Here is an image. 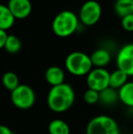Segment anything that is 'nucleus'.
I'll use <instances>...</instances> for the list:
<instances>
[{
	"mask_svg": "<svg viewBox=\"0 0 133 134\" xmlns=\"http://www.w3.org/2000/svg\"><path fill=\"white\" fill-rule=\"evenodd\" d=\"M110 73L106 69L94 68L87 75V85L90 90L101 92L109 87Z\"/></svg>",
	"mask_w": 133,
	"mask_h": 134,
	"instance_id": "obj_7",
	"label": "nucleus"
},
{
	"mask_svg": "<svg viewBox=\"0 0 133 134\" xmlns=\"http://www.w3.org/2000/svg\"><path fill=\"white\" fill-rule=\"evenodd\" d=\"M129 76L122 70L117 69L109 75V87L119 90L128 82Z\"/></svg>",
	"mask_w": 133,
	"mask_h": 134,
	"instance_id": "obj_14",
	"label": "nucleus"
},
{
	"mask_svg": "<svg viewBox=\"0 0 133 134\" xmlns=\"http://www.w3.org/2000/svg\"><path fill=\"white\" fill-rule=\"evenodd\" d=\"M114 10L121 18L133 14V0H116Z\"/></svg>",
	"mask_w": 133,
	"mask_h": 134,
	"instance_id": "obj_16",
	"label": "nucleus"
},
{
	"mask_svg": "<svg viewBox=\"0 0 133 134\" xmlns=\"http://www.w3.org/2000/svg\"><path fill=\"white\" fill-rule=\"evenodd\" d=\"M130 134H131V133H130Z\"/></svg>",
	"mask_w": 133,
	"mask_h": 134,
	"instance_id": "obj_24",
	"label": "nucleus"
},
{
	"mask_svg": "<svg viewBox=\"0 0 133 134\" xmlns=\"http://www.w3.org/2000/svg\"><path fill=\"white\" fill-rule=\"evenodd\" d=\"M102 14L100 4L96 0H88L79 10V21L85 26H93L100 21Z\"/></svg>",
	"mask_w": 133,
	"mask_h": 134,
	"instance_id": "obj_6",
	"label": "nucleus"
},
{
	"mask_svg": "<svg viewBox=\"0 0 133 134\" xmlns=\"http://www.w3.org/2000/svg\"><path fill=\"white\" fill-rule=\"evenodd\" d=\"M11 102L19 109H28L36 102V93L30 86L20 84L16 90L11 91Z\"/></svg>",
	"mask_w": 133,
	"mask_h": 134,
	"instance_id": "obj_5",
	"label": "nucleus"
},
{
	"mask_svg": "<svg viewBox=\"0 0 133 134\" xmlns=\"http://www.w3.org/2000/svg\"><path fill=\"white\" fill-rule=\"evenodd\" d=\"M83 99L87 104L94 105L100 102V92L88 88L83 95Z\"/></svg>",
	"mask_w": 133,
	"mask_h": 134,
	"instance_id": "obj_20",
	"label": "nucleus"
},
{
	"mask_svg": "<svg viewBox=\"0 0 133 134\" xmlns=\"http://www.w3.org/2000/svg\"><path fill=\"white\" fill-rule=\"evenodd\" d=\"M7 36L8 35L7 34V31L0 29V49L4 48V47H5V43L7 41Z\"/></svg>",
	"mask_w": 133,
	"mask_h": 134,
	"instance_id": "obj_22",
	"label": "nucleus"
},
{
	"mask_svg": "<svg viewBox=\"0 0 133 134\" xmlns=\"http://www.w3.org/2000/svg\"><path fill=\"white\" fill-rule=\"evenodd\" d=\"M79 25V18L73 11L63 10L54 18L52 30L59 37H67L73 35Z\"/></svg>",
	"mask_w": 133,
	"mask_h": 134,
	"instance_id": "obj_2",
	"label": "nucleus"
},
{
	"mask_svg": "<svg viewBox=\"0 0 133 134\" xmlns=\"http://www.w3.org/2000/svg\"><path fill=\"white\" fill-rule=\"evenodd\" d=\"M65 66L67 70L76 77L87 76L93 69L90 56L80 51H75L67 55Z\"/></svg>",
	"mask_w": 133,
	"mask_h": 134,
	"instance_id": "obj_3",
	"label": "nucleus"
},
{
	"mask_svg": "<svg viewBox=\"0 0 133 134\" xmlns=\"http://www.w3.org/2000/svg\"><path fill=\"white\" fill-rule=\"evenodd\" d=\"M116 63L119 69L125 72L129 77L133 76V43H130L118 52Z\"/></svg>",
	"mask_w": 133,
	"mask_h": 134,
	"instance_id": "obj_8",
	"label": "nucleus"
},
{
	"mask_svg": "<svg viewBox=\"0 0 133 134\" xmlns=\"http://www.w3.org/2000/svg\"><path fill=\"white\" fill-rule=\"evenodd\" d=\"M76 99L74 88L67 83L51 87L47 97V104L50 110L63 113L73 106Z\"/></svg>",
	"mask_w": 133,
	"mask_h": 134,
	"instance_id": "obj_1",
	"label": "nucleus"
},
{
	"mask_svg": "<svg viewBox=\"0 0 133 134\" xmlns=\"http://www.w3.org/2000/svg\"><path fill=\"white\" fill-rule=\"evenodd\" d=\"M22 47V42L19 39V37H18L15 35H8L7 36V41L5 43V48L8 53L10 54H16L18 52L20 51Z\"/></svg>",
	"mask_w": 133,
	"mask_h": 134,
	"instance_id": "obj_19",
	"label": "nucleus"
},
{
	"mask_svg": "<svg viewBox=\"0 0 133 134\" xmlns=\"http://www.w3.org/2000/svg\"><path fill=\"white\" fill-rule=\"evenodd\" d=\"M2 83L3 86L9 91H13L19 86V79L16 73L12 71H7L2 77Z\"/></svg>",
	"mask_w": 133,
	"mask_h": 134,
	"instance_id": "obj_18",
	"label": "nucleus"
},
{
	"mask_svg": "<svg viewBox=\"0 0 133 134\" xmlns=\"http://www.w3.org/2000/svg\"><path fill=\"white\" fill-rule=\"evenodd\" d=\"M7 7L16 19H24L27 18L32 11L30 0H9Z\"/></svg>",
	"mask_w": 133,
	"mask_h": 134,
	"instance_id": "obj_9",
	"label": "nucleus"
},
{
	"mask_svg": "<svg viewBox=\"0 0 133 134\" xmlns=\"http://www.w3.org/2000/svg\"><path fill=\"white\" fill-rule=\"evenodd\" d=\"M49 134H70V128L65 120L60 119H55L48 124Z\"/></svg>",
	"mask_w": 133,
	"mask_h": 134,
	"instance_id": "obj_17",
	"label": "nucleus"
},
{
	"mask_svg": "<svg viewBox=\"0 0 133 134\" xmlns=\"http://www.w3.org/2000/svg\"><path fill=\"white\" fill-rule=\"evenodd\" d=\"M16 18L10 12L8 7L0 4V29L7 31L15 24Z\"/></svg>",
	"mask_w": 133,
	"mask_h": 134,
	"instance_id": "obj_12",
	"label": "nucleus"
},
{
	"mask_svg": "<svg viewBox=\"0 0 133 134\" xmlns=\"http://www.w3.org/2000/svg\"><path fill=\"white\" fill-rule=\"evenodd\" d=\"M121 27L128 32H133V14L121 18Z\"/></svg>",
	"mask_w": 133,
	"mask_h": 134,
	"instance_id": "obj_21",
	"label": "nucleus"
},
{
	"mask_svg": "<svg viewBox=\"0 0 133 134\" xmlns=\"http://www.w3.org/2000/svg\"><path fill=\"white\" fill-rule=\"evenodd\" d=\"M45 79L51 87L59 86L65 83V72L60 67L52 66L46 70Z\"/></svg>",
	"mask_w": 133,
	"mask_h": 134,
	"instance_id": "obj_10",
	"label": "nucleus"
},
{
	"mask_svg": "<svg viewBox=\"0 0 133 134\" xmlns=\"http://www.w3.org/2000/svg\"><path fill=\"white\" fill-rule=\"evenodd\" d=\"M118 91L119 101L125 106L133 108V81H128Z\"/></svg>",
	"mask_w": 133,
	"mask_h": 134,
	"instance_id": "obj_13",
	"label": "nucleus"
},
{
	"mask_svg": "<svg viewBox=\"0 0 133 134\" xmlns=\"http://www.w3.org/2000/svg\"><path fill=\"white\" fill-rule=\"evenodd\" d=\"M90 59L93 67L105 69L111 60V54L105 48H98L90 55Z\"/></svg>",
	"mask_w": 133,
	"mask_h": 134,
	"instance_id": "obj_11",
	"label": "nucleus"
},
{
	"mask_svg": "<svg viewBox=\"0 0 133 134\" xmlns=\"http://www.w3.org/2000/svg\"><path fill=\"white\" fill-rule=\"evenodd\" d=\"M0 134H15L9 127L0 124Z\"/></svg>",
	"mask_w": 133,
	"mask_h": 134,
	"instance_id": "obj_23",
	"label": "nucleus"
},
{
	"mask_svg": "<svg viewBox=\"0 0 133 134\" xmlns=\"http://www.w3.org/2000/svg\"><path fill=\"white\" fill-rule=\"evenodd\" d=\"M86 134H120L117 121L108 115H99L89 121Z\"/></svg>",
	"mask_w": 133,
	"mask_h": 134,
	"instance_id": "obj_4",
	"label": "nucleus"
},
{
	"mask_svg": "<svg viewBox=\"0 0 133 134\" xmlns=\"http://www.w3.org/2000/svg\"><path fill=\"white\" fill-rule=\"evenodd\" d=\"M119 100V91L110 87L100 92V102L102 104L110 106L116 104Z\"/></svg>",
	"mask_w": 133,
	"mask_h": 134,
	"instance_id": "obj_15",
	"label": "nucleus"
}]
</instances>
